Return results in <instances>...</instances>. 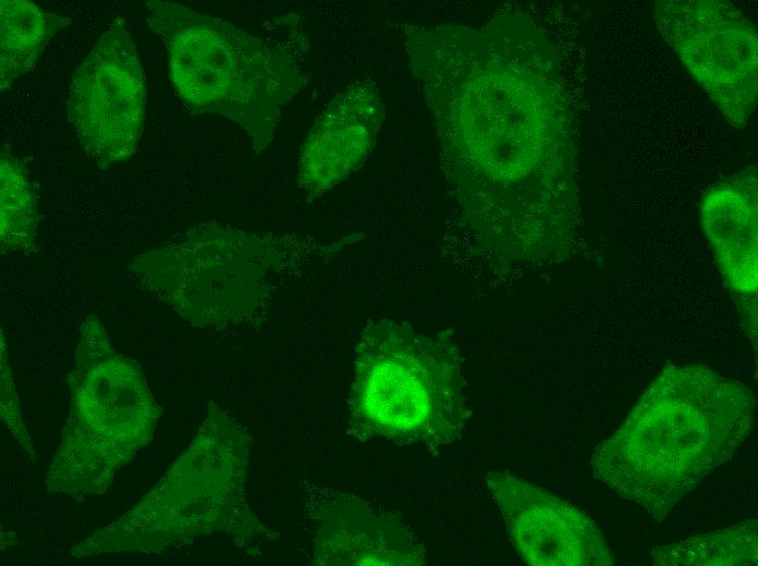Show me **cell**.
Returning <instances> with one entry per match:
<instances>
[{
  "label": "cell",
  "instance_id": "obj_1",
  "mask_svg": "<svg viewBox=\"0 0 758 566\" xmlns=\"http://www.w3.org/2000/svg\"><path fill=\"white\" fill-rule=\"evenodd\" d=\"M756 397L707 366L665 368L592 455L594 476L661 521L730 460L751 430Z\"/></svg>",
  "mask_w": 758,
  "mask_h": 566
},
{
  "label": "cell",
  "instance_id": "obj_2",
  "mask_svg": "<svg viewBox=\"0 0 758 566\" xmlns=\"http://www.w3.org/2000/svg\"><path fill=\"white\" fill-rule=\"evenodd\" d=\"M463 358L443 333L381 318L362 331L347 397L350 436L438 453L460 440L470 409Z\"/></svg>",
  "mask_w": 758,
  "mask_h": 566
},
{
  "label": "cell",
  "instance_id": "obj_3",
  "mask_svg": "<svg viewBox=\"0 0 758 566\" xmlns=\"http://www.w3.org/2000/svg\"><path fill=\"white\" fill-rule=\"evenodd\" d=\"M146 20L162 40L172 85L194 112L239 124L259 153L272 142L303 76L283 49L219 17L149 0Z\"/></svg>",
  "mask_w": 758,
  "mask_h": 566
},
{
  "label": "cell",
  "instance_id": "obj_4",
  "mask_svg": "<svg viewBox=\"0 0 758 566\" xmlns=\"http://www.w3.org/2000/svg\"><path fill=\"white\" fill-rule=\"evenodd\" d=\"M249 443L241 426L210 405L199 432L159 484L72 554L157 552L216 532L240 545L267 536L245 500Z\"/></svg>",
  "mask_w": 758,
  "mask_h": 566
},
{
  "label": "cell",
  "instance_id": "obj_5",
  "mask_svg": "<svg viewBox=\"0 0 758 566\" xmlns=\"http://www.w3.org/2000/svg\"><path fill=\"white\" fill-rule=\"evenodd\" d=\"M69 382L70 415L46 485L52 493L99 494L150 441L160 410L138 365L113 348L91 315L81 325Z\"/></svg>",
  "mask_w": 758,
  "mask_h": 566
},
{
  "label": "cell",
  "instance_id": "obj_6",
  "mask_svg": "<svg viewBox=\"0 0 758 566\" xmlns=\"http://www.w3.org/2000/svg\"><path fill=\"white\" fill-rule=\"evenodd\" d=\"M264 254L258 237L209 225L136 257L131 270L183 318L219 325L243 318L252 308Z\"/></svg>",
  "mask_w": 758,
  "mask_h": 566
},
{
  "label": "cell",
  "instance_id": "obj_7",
  "mask_svg": "<svg viewBox=\"0 0 758 566\" xmlns=\"http://www.w3.org/2000/svg\"><path fill=\"white\" fill-rule=\"evenodd\" d=\"M659 33L733 126L744 127L757 103L756 26L718 0H659Z\"/></svg>",
  "mask_w": 758,
  "mask_h": 566
},
{
  "label": "cell",
  "instance_id": "obj_8",
  "mask_svg": "<svg viewBox=\"0 0 758 566\" xmlns=\"http://www.w3.org/2000/svg\"><path fill=\"white\" fill-rule=\"evenodd\" d=\"M145 107L144 71L127 25L118 16L72 75L68 119L86 155L108 169L134 155Z\"/></svg>",
  "mask_w": 758,
  "mask_h": 566
},
{
  "label": "cell",
  "instance_id": "obj_9",
  "mask_svg": "<svg viewBox=\"0 0 758 566\" xmlns=\"http://www.w3.org/2000/svg\"><path fill=\"white\" fill-rule=\"evenodd\" d=\"M485 483L526 564L613 565L602 533L578 507L506 471H489Z\"/></svg>",
  "mask_w": 758,
  "mask_h": 566
},
{
  "label": "cell",
  "instance_id": "obj_10",
  "mask_svg": "<svg viewBox=\"0 0 758 566\" xmlns=\"http://www.w3.org/2000/svg\"><path fill=\"white\" fill-rule=\"evenodd\" d=\"M304 512L315 565L426 564L425 549L406 524L357 496L311 489Z\"/></svg>",
  "mask_w": 758,
  "mask_h": 566
},
{
  "label": "cell",
  "instance_id": "obj_11",
  "mask_svg": "<svg viewBox=\"0 0 758 566\" xmlns=\"http://www.w3.org/2000/svg\"><path fill=\"white\" fill-rule=\"evenodd\" d=\"M700 221L719 268L735 295L744 329L757 344V171L744 170L704 197Z\"/></svg>",
  "mask_w": 758,
  "mask_h": 566
},
{
  "label": "cell",
  "instance_id": "obj_12",
  "mask_svg": "<svg viewBox=\"0 0 758 566\" xmlns=\"http://www.w3.org/2000/svg\"><path fill=\"white\" fill-rule=\"evenodd\" d=\"M380 119L371 88L337 95L314 121L299 150L297 182L314 199L343 181L368 153Z\"/></svg>",
  "mask_w": 758,
  "mask_h": 566
},
{
  "label": "cell",
  "instance_id": "obj_13",
  "mask_svg": "<svg viewBox=\"0 0 758 566\" xmlns=\"http://www.w3.org/2000/svg\"><path fill=\"white\" fill-rule=\"evenodd\" d=\"M70 22L26 0L0 2V86L9 89L20 75L30 71L47 41Z\"/></svg>",
  "mask_w": 758,
  "mask_h": 566
},
{
  "label": "cell",
  "instance_id": "obj_14",
  "mask_svg": "<svg viewBox=\"0 0 758 566\" xmlns=\"http://www.w3.org/2000/svg\"><path fill=\"white\" fill-rule=\"evenodd\" d=\"M757 520H747L724 530L655 547L651 556L656 565H757Z\"/></svg>",
  "mask_w": 758,
  "mask_h": 566
},
{
  "label": "cell",
  "instance_id": "obj_15",
  "mask_svg": "<svg viewBox=\"0 0 758 566\" xmlns=\"http://www.w3.org/2000/svg\"><path fill=\"white\" fill-rule=\"evenodd\" d=\"M39 214L35 189L23 164L2 152L0 159V243L2 253L36 248Z\"/></svg>",
  "mask_w": 758,
  "mask_h": 566
},
{
  "label": "cell",
  "instance_id": "obj_16",
  "mask_svg": "<svg viewBox=\"0 0 758 566\" xmlns=\"http://www.w3.org/2000/svg\"><path fill=\"white\" fill-rule=\"evenodd\" d=\"M15 401V394H14V386L13 382L11 379V373L7 364V360L3 359V355L1 354V404H2V417L5 422L9 421V423H16V424H22V420L19 415L17 410V405L14 403ZM14 431V424L12 432Z\"/></svg>",
  "mask_w": 758,
  "mask_h": 566
}]
</instances>
